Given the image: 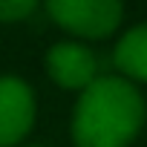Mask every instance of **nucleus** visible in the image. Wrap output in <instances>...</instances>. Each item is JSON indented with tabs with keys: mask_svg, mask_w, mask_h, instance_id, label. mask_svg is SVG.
I'll use <instances>...</instances> for the list:
<instances>
[{
	"mask_svg": "<svg viewBox=\"0 0 147 147\" xmlns=\"http://www.w3.org/2000/svg\"><path fill=\"white\" fill-rule=\"evenodd\" d=\"M40 0H0V23H18L26 20Z\"/></svg>",
	"mask_w": 147,
	"mask_h": 147,
	"instance_id": "obj_6",
	"label": "nucleus"
},
{
	"mask_svg": "<svg viewBox=\"0 0 147 147\" xmlns=\"http://www.w3.org/2000/svg\"><path fill=\"white\" fill-rule=\"evenodd\" d=\"M38 115L35 90L18 75H0V147H20Z\"/></svg>",
	"mask_w": 147,
	"mask_h": 147,
	"instance_id": "obj_3",
	"label": "nucleus"
},
{
	"mask_svg": "<svg viewBox=\"0 0 147 147\" xmlns=\"http://www.w3.org/2000/svg\"><path fill=\"white\" fill-rule=\"evenodd\" d=\"M46 72L61 90L81 92L98 78V58L78 40H61L46 52Z\"/></svg>",
	"mask_w": 147,
	"mask_h": 147,
	"instance_id": "obj_4",
	"label": "nucleus"
},
{
	"mask_svg": "<svg viewBox=\"0 0 147 147\" xmlns=\"http://www.w3.org/2000/svg\"><path fill=\"white\" fill-rule=\"evenodd\" d=\"M113 63L130 84H147V23H138L118 38Z\"/></svg>",
	"mask_w": 147,
	"mask_h": 147,
	"instance_id": "obj_5",
	"label": "nucleus"
},
{
	"mask_svg": "<svg viewBox=\"0 0 147 147\" xmlns=\"http://www.w3.org/2000/svg\"><path fill=\"white\" fill-rule=\"evenodd\" d=\"M147 121V104L136 84L121 75H98L78 92L72 110L75 147H130Z\"/></svg>",
	"mask_w": 147,
	"mask_h": 147,
	"instance_id": "obj_1",
	"label": "nucleus"
},
{
	"mask_svg": "<svg viewBox=\"0 0 147 147\" xmlns=\"http://www.w3.org/2000/svg\"><path fill=\"white\" fill-rule=\"evenodd\" d=\"M20 147H43V144H20Z\"/></svg>",
	"mask_w": 147,
	"mask_h": 147,
	"instance_id": "obj_7",
	"label": "nucleus"
},
{
	"mask_svg": "<svg viewBox=\"0 0 147 147\" xmlns=\"http://www.w3.org/2000/svg\"><path fill=\"white\" fill-rule=\"evenodd\" d=\"M49 18L69 35L84 40L110 38L124 18L121 0H43Z\"/></svg>",
	"mask_w": 147,
	"mask_h": 147,
	"instance_id": "obj_2",
	"label": "nucleus"
}]
</instances>
